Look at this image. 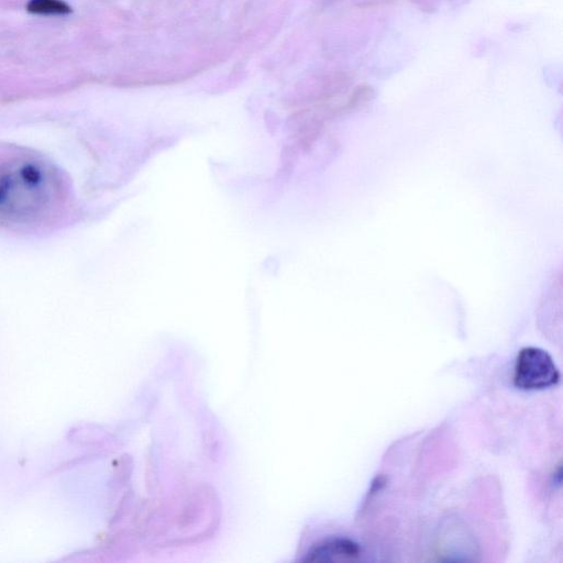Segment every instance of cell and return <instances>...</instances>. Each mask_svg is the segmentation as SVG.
Returning <instances> with one entry per match:
<instances>
[{"instance_id":"cell-2","label":"cell","mask_w":563,"mask_h":563,"mask_svg":"<svg viewBox=\"0 0 563 563\" xmlns=\"http://www.w3.org/2000/svg\"><path fill=\"white\" fill-rule=\"evenodd\" d=\"M560 381V372L551 355L540 348L519 351L514 371V384L525 391L545 390Z\"/></svg>"},{"instance_id":"cell-1","label":"cell","mask_w":563,"mask_h":563,"mask_svg":"<svg viewBox=\"0 0 563 563\" xmlns=\"http://www.w3.org/2000/svg\"><path fill=\"white\" fill-rule=\"evenodd\" d=\"M66 186L52 164L31 154L0 161V219L29 223L62 206Z\"/></svg>"},{"instance_id":"cell-4","label":"cell","mask_w":563,"mask_h":563,"mask_svg":"<svg viewBox=\"0 0 563 563\" xmlns=\"http://www.w3.org/2000/svg\"><path fill=\"white\" fill-rule=\"evenodd\" d=\"M27 11L40 16H65L72 13L70 6L63 0H30Z\"/></svg>"},{"instance_id":"cell-3","label":"cell","mask_w":563,"mask_h":563,"mask_svg":"<svg viewBox=\"0 0 563 563\" xmlns=\"http://www.w3.org/2000/svg\"><path fill=\"white\" fill-rule=\"evenodd\" d=\"M361 555V548L355 541L348 538H333L320 543L310 549L307 561L333 562V561L357 560Z\"/></svg>"}]
</instances>
